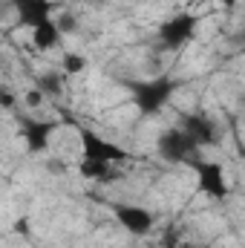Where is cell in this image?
I'll return each mask as SVG.
<instances>
[{"instance_id":"12","label":"cell","mask_w":245,"mask_h":248,"mask_svg":"<svg viewBox=\"0 0 245 248\" xmlns=\"http://www.w3.org/2000/svg\"><path fill=\"white\" fill-rule=\"evenodd\" d=\"M35 90L44 93L46 98H55V95H61V90H63V78L61 75H55V72L38 75V78H35Z\"/></svg>"},{"instance_id":"9","label":"cell","mask_w":245,"mask_h":248,"mask_svg":"<svg viewBox=\"0 0 245 248\" xmlns=\"http://www.w3.org/2000/svg\"><path fill=\"white\" fill-rule=\"evenodd\" d=\"M179 127H182L199 147H211V144H216V139H219L216 124L211 122L208 116H202V113H184L182 119H179Z\"/></svg>"},{"instance_id":"8","label":"cell","mask_w":245,"mask_h":248,"mask_svg":"<svg viewBox=\"0 0 245 248\" xmlns=\"http://www.w3.org/2000/svg\"><path fill=\"white\" fill-rule=\"evenodd\" d=\"M55 130H58L55 122H41V119H26V116L20 119V136H23L29 153H44L49 147V139Z\"/></svg>"},{"instance_id":"3","label":"cell","mask_w":245,"mask_h":248,"mask_svg":"<svg viewBox=\"0 0 245 248\" xmlns=\"http://www.w3.org/2000/svg\"><path fill=\"white\" fill-rule=\"evenodd\" d=\"M193 35H196V17L187 12L173 15L170 20H165L159 26V44L165 49H182L184 44H190Z\"/></svg>"},{"instance_id":"17","label":"cell","mask_w":245,"mask_h":248,"mask_svg":"<svg viewBox=\"0 0 245 248\" xmlns=\"http://www.w3.org/2000/svg\"><path fill=\"white\" fill-rule=\"evenodd\" d=\"M173 248H202V246H196V243H176Z\"/></svg>"},{"instance_id":"11","label":"cell","mask_w":245,"mask_h":248,"mask_svg":"<svg viewBox=\"0 0 245 248\" xmlns=\"http://www.w3.org/2000/svg\"><path fill=\"white\" fill-rule=\"evenodd\" d=\"M78 170H81L84 179H95V182H104V179L113 176L110 173V162H98V159H81Z\"/></svg>"},{"instance_id":"16","label":"cell","mask_w":245,"mask_h":248,"mask_svg":"<svg viewBox=\"0 0 245 248\" xmlns=\"http://www.w3.org/2000/svg\"><path fill=\"white\" fill-rule=\"evenodd\" d=\"M216 3L225 6V9H234V6H237V0H216Z\"/></svg>"},{"instance_id":"4","label":"cell","mask_w":245,"mask_h":248,"mask_svg":"<svg viewBox=\"0 0 245 248\" xmlns=\"http://www.w3.org/2000/svg\"><path fill=\"white\" fill-rule=\"evenodd\" d=\"M190 168L196 170V185L205 196H211V199H225L228 196V179H225V170H222L219 162L196 159Z\"/></svg>"},{"instance_id":"5","label":"cell","mask_w":245,"mask_h":248,"mask_svg":"<svg viewBox=\"0 0 245 248\" xmlns=\"http://www.w3.org/2000/svg\"><path fill=\"white\" fill-rule=\"evenodd\" d=\"M81 147H84V159H98V162H124L127 159V153H124L119 144H113V141H107V139H101L98 133H92V130H81Z\"/></svg>"},{"instance_id":"14","label":"cell","mask_w":245,"mask_h":248,"mask_svg":"<svg viewBox=\"0 0 245 248\" xmlns=\"http://www.w3.org/2000/svg\"><path fill=\"white\" fill-rule=\"evenodd\" d=\"M58 26H61V32H72V29L78 26V20H75L72 15H63V17H61V23H58Z\"/></svg>"},{"instance_id":"6","label":"cell","mask_w":245,"mask_h":248,"mask_svg":"<svg viewBox=\"0 0 245 248\" xmlns=\"http://www.w3.org/2000/svg\"><path fill=\"white\" fill-rule=\"evenodd\" d=\"M9 3L17 12V20L29 29H38L41 23L52 20V12L58 9L55 0H9Z\"/></svg>"},{"instance_id":"13","label":"cell","mask_w":245,"mask_h":248,"mask_svg":"<svg viewBox=\"0 0 245 248\" xmlns=\"http://www.w3.org/2000/svg\"><path fill=\"white\" fill-rule=\"evenodd\" d=\"M84 66H87V61L81 55H75V52L63 55V72L66 75H78V72H84Z\"/></svg>"},{"instance_id":"15","label":"cell","mask_w":245,"mask_h":248,"mask_svg":"<svg viewBox=\"0 0 245 248\" xmlns=\"http://www.w3.org/2000/svg\"><path fill=\"white\" fill-rule=\"evenodd\" d=\"M44 98H46V95H44V93H38V90H32V93H29V95H26V107H38V104H41V101H44Z\"/></svg>"},{"instance_id":"1","label":"cell","mask_w":245,"mask_h":248,"mask_svg":"<svg viewBox=\"0 0 245 248\" xmlns=\"http://www.w3.org/2000/svg\"><path fill=\"white\" fill-rule=\"evenodd\" d=\"M133 90V104L141 116H156L173 95L176 90V81L170 78H150V81H136L130 84Z\"/></svg>"},{"instance_id":"7","label":"cell","mask_w":245,"mask_h":248,"mask_svg":"<svg viewBox=\"0 0 245 248\" xmlns=\"http://www.w3.org/2000/svg\"><path fill=\"white\" fill-rule=\"evenodd\" d=\"M116 219L122 222V228L133 237H147L153 231V214L141 205H116L113 208Z\"/></svg>"},{"instance_id":"10","label":"cell","mask_w":245,"mask_h":248,"mask_svg":"<svg viewBox=\"0 0 245 248\" xmlns=\"http://www.w3.org/2000/svg\"><path fill=\"white\" fill-rule=\"evenodd\" d=\"M61 26H58V20H46V23H41L38 29H32V41H35V46L41 49V52H49V49H55L58 44H61Z\"/></svg>"},{"instance_id":"2","label":"cell","mask_w":245,"mask_h":248,"mask_svg":"<svg viewBox=\"0 0 245 248\" xmlns=\"http://www.w3.org/2000/svg\"><path fill=\"white\" fill-rule=\"evenodd\" d=\"M156 150H159V156H162L165 162H170V165H193V162H196V153H199L202 147L184 133L182 127H170V130H165V133L159 136Z\"/></svg>"}]
</instances>
